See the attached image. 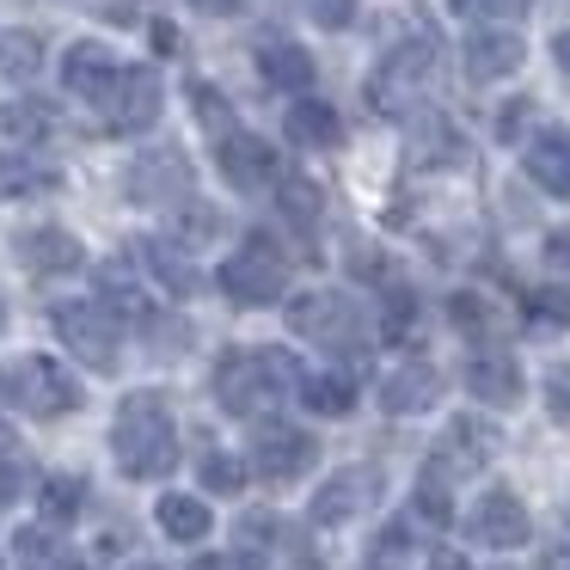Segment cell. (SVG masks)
I'll list each match as a JSON object with an SVG mask.
<instances>
[{
    "label": "cell",
    "mask_w": 570,
    "mask_h": 570,
    "mask_svg": "<svg viewBox=\"0 0 570 570\" xmlns=\"http://www.w3.org/2000/svg\"><path fill=\"white\" fill-rule=\"evenodd\" d=\"M111 460L136 484H154L178 466V423H173L166 393H154V386L124 393V405L111 417Z\"/></svg>",
    "instance_id": "obj_1"
},
{
    "label": "cell",
    "mask_w": 570,
    "mask_h": 570,
    "mask_svg": "<svg viewBox=\"0 0 570 570\" xmlns=\"http://www.w3.org/2000/svg\"><path fill=\"white\" fill-rule=\"evenodd\" d=\"M209 393L227 417H264L283 393H301V368L288 350H227L209 374Z\"/></svg>",
    "instance_id": "obj_2"
},
{
    "label": "cell",
    "mask_w": 570,
    "mask_h": 570,
    "mask_svg": "<svg viewBox=\"0 0 570 570\" xmlns=\"http://www.w3.org/2000/svg\"><path fill=\"white\" fill-rule=\"evenodd\" d=\"M80 381L62 368L56 356H13L0 362V405H13L19 417H68V411H80Z\"/></svg>",
    "instance_id": "obj_3"
},
{
    "label": "cell",
    "mask_w": 570,
    "mask_h": 570,
    "mask_svg": "<svg viewBox=\"0 0 570 570\" xmlns=\"http://www.w3.org/2000/svg\"><path fill=\"white\" fill-rule=\"evenodd\" d=\"M430 80H435V38L423 31V38L393 43V50L374 62V75H368V111L411 117L423 105V87H430Z\"/></svg>",
    "instance_id": "obj_4"
},
{
    "label": "cell",
    "mask_w": 570,
    "mask_h": 570,
    "mask_svg": "<svg viewBox=\"0 0 570 570\" xmlns=\"http://www.w3.org/2000/svg\"><path fill=\"white\" fill-rule=\"evenodd\" d=\"M50 325L80 368L117 374V362H124V325H117V313L105 307V301H62V307L50 313Z\"/></svg>",
    "instance_id": "obj_5"
},
{
    "label": "cell",
    "mask_w": 570,
    "mask_h": 570,
    "mask_svg": "<svg viewBox=\"0 0 570 570\" xmlns=\"http://www.w3.org/2000/svg\"><path fill=\"white\" fill-rule=\"evenodd\" d=\"M222 295L234 301V307H271L276 295L288 288V258L271 246V234H246L234 252H227L222 264Z\"/></svg>",
    "instance_id": "obj_6"
},
{
    "label": "cell",
    "mask_w": 570,
    "mask_h": 570,
    "mask_svg": "<svg viewBox=\"0 0 570 570\" xmlns=\"http://www.w3.org/2000/svg\"><path fill=\"white\" fill-rule=\"evenodd\" d=\"M124 197L141 209H185L197 197V166L185 160V148H141L124 173Z\"/></svg>",
    "instance_id": "obj_7"
},
{
    "label": "cell",
    "mask_w": 570,
    "mask_h": 570,
    "mask_svg": "<svg viewBox=\"0 0 570 570\" xmlns=\"http://www.w3.org/2000/svg\"><path fill=\"white\" fill-rule=\"evenodd\" d=\"M288 332L295 337H313V344H332V350H350L356 344V307H350V295H332V288H313V295H288L283 307Z\"/></svg>",
    "instance_id": "obj_8"
},
{
    "label": "cell",
    "mask_w": 570,
    "mask_h": 570,
    "mask_svg": "<svg viewBox=\"0 0 570 570\" xmlns=\"http://www.w3.org/2000/svg\"><path fill=\"white\" fill-rule=\"evenodd\" d=\"M160 111H166V87L154 68H124L111 99H105V117H111L117 136H148L160 124Z\"/></svg>",
    "instance_id": "obj_9"
},
{
    "label": "cell",
    "mask_w": 570,
    "mask_h": 570,
    "mask_svg": "<svg viewBox=\"0 0 570 570\" xmlns=\"http://www.w3.org/2000/svg\"><path fill=\"white\" fill-rule=\"evenodd\" d=\"M313 460H320V442L307 430H288V423H264L252 442V472L264 484H295L301 472H313Z\"/></svg>",
    "instance_id": "obj_10"
},
{
    "label": "cell",
    "mask_w": 570,
    "mask_h": 570,
    "mask_svg": "<svg viewBox=\"0 0 570 570\" xmlns=\"http://www.w3.org/2000/svg\"><path fill=\"white\" fill-rule=\"evenodd\" d=\"M374 497H381V466H344L313 491V521H320V528H337V521L362 515Z\"/></svg>",
    "instance_id": "obj_11"
},
{
    "label": "cell",
    "mask_w": 570,
    "mask_h": 570,
    "mask_svg": "<svg viewBox=\"0 0 570 570\" xmlns=\"http://www.w3.org/2000/svg\"><path fill=\"white\" fill-rule=\"evenodd\" d=\"M13 252H19V264H26L31 276H68V271H80V264H87V246H80L68 227H56V222L26 227V234L13 239Z\"/></svg>",
    "instance_id": "obj_12"
},
{
    "label": "cell",
    "mask_w": 570,
    "mask_h": 570,
    "mask_svg": "<svg viewBox=\"0 0 570 570\" xmlns=\"http://www.w3.org/2000/svg\"><path fill=\"white\" fill-rule=\"evenodd\" d=\"M215 160H222V178L234 190H271L276 185V148L264 136L234 129L227 141H215Z\"/></svg>",
    "instance_id": "obj_13"
},
{
    "label": "cell",
    "mask_w": 570,
    "mask_h": 570,
    "mask_svg": "<svg viewBox=\"0 0 570 570\" xmlns=\"http://www.w3.org/2000/svg\"><path fill=\"white\" fill-rule=\"evenodd\" d=\"M521 38L509 26H479L466 38V50H460V62H466V80L472 87H491V80H509L521 68Z\"/></svg>",
    "instance_id": "obj_14"
},
{
    "label": "cell",
    "mask_w": 570,
    "mask_h": 570,
    "mask_svg": "<svg viewBox=\"0 0 570 570\" xmlns=\"http://www.w3.org/2000/svg\"><path fill=\"white\" fill-rule=\"evenodd\" d=\"M117 56L105 50V43H92V38H80V43H68V56H62V87L75 92V99H87V105H105L111 99V87H117Z\"/></svg>",
    "instance_id": "obj_15"
},
{
    "label": "cell",
    "mask_w": 570,
    "mask_h": 570,
    "mask_svg": "<svg viewBox=\"0 0 570 570\" xmlns=\"http://www.w3.org/2000/svg\"><path fill=\"white\" fill-rule=\"evenodd\" d=\"M491 448H497V430H491V423L454 417V423L442 430V442H435L430 472H435V479H448V472H479L484 460H491Z\"/></svg>",
    "instance_id": "obj_16"
},
{
    "label": "cell",
    "mask_w": 570,
    "mask_h": 570,
    "mask_svg": "<svg viewBox=\"0 0 570 570\" xmlns=\"http://www.w3.org/2000/svg\"><path fill=\"white\" fill-rule=\"evenodd\" d=\"M466 393L479 399V405H491V411L521 405V368H515V356H503V350L472 356L466 362Z\"/></svg>",
    "instance_id": "obj_17"
},
{
    "label": "cell",
    "mask_w": 570,
    "mask_h": 570,
    "mask_svg": "<svg viewBox=\"0 0 570 570\" xmlns=\"http://www.w3.org/2000/svg\"><path fill=\"white\" fill-rule=\"evenodd\" d=\"M472 540L497 546V552L528 540V509H521V497L515 491H484V503L472 509Z\"/></svg>",
    "instance_id": "obj_18"
},
{
    "label": "cell",
    "mask_w": 570,
    "mask_h": 570,
    "mask_svg": "<svg viewBox=\"0 0 570 570\" xmlns=\"http://www.w3.org/2000/svg\"><path fill=\"white\" fill-rule=\"evenodd\" d=\"M521 166H528V178L546 190V197L570 203V129H546V136H533L528 148H521Z\"/></svg>",
    "instance_id": "obj_19"
},
{
    "label": "cell",
    "mask_w": 570,
    "mask_h": 570,
    "mask_svg": "<svg viewBox=\"0 0 570 570\" xmlns=\"http://www.w3.org/2000/svg\"><path fill=\"white\" fill-rule=\"evenodd\" d=\"M435 393H442V374L430 368V362H405V368H393L381 381V405L393 411V417H411V411H430Z\"/></svg>",
    "instance_id": "obj_20"
},
{
    "label": "cell",
    "mask_w": 570,
    "mask_h": 570,
    "mask_svg": "<svg viewBox=\"0 0 570 570\" xmlns=\"http://www.w3.org/2000/svg\"><path fill=\"white\" fill-rule=\"evenodd\" d=\"M154 521H160V533H166V540H178V546H203L215 533L209 503L190 497V491H166L160 503H154Z\"/></svg>",
    "instance_id": "obj_21"
},
{
    "label": "cell",
    "mask_w": 570,
    "mask_h": 570,
    "mask_svg": "<svg viewBox=\"0 0 570 570\" xmlns=\"http://www.w3.org/2000/svg\"><path fill=\"white\" fill-rule=\"evenodd\" d=\"M283 136L295 141V148H344V124H337V111L325 99H295L288 105Z\"/></svg>",
    "instance_id": "obj_22"
},
{
    "label": "cell",
    "mask_w": 570,
    "mask_h": 570,
    "mask_svg": "<svg viewBox=\"0 0 570 570\" xmlns=\"http://www.w3.org/2000/svg\"><path fill=\"white\" fill-rule=\"evenodd\" d=\"M258 75L283 92H307L313 87V56L301 50V43H283V38L258 43Z\"/></svg>",
    "instance_id": "obj_23"
},
{
    "label": "cell",
    "mask_w": 570,
    "mask_h": 570,
    "mask_svg": "<svg viewBox=\"0 0 570 570\" xmlns=\"http://www.w3.org/2000/svg\"><path fill=\"white\" fill-rule=\"evenodd\" d=\"M0 129L19 141V148H38L56 136V105L50 99H7L0 105Z\"/></svg>",
    "instance_id": "obj_24"
},
{
    "label": "cell",
    "mask_w": 570,
    "mask_h": 570,
    "mask_svg": "<svg viewBox=\"0 0 570 570\" xmlns=\"http://www.w3.org/2000/svg\"><path fill=\"white\" fill-rule=\"evenodd\" d=\"M136 252H141V264L154 271V283H166L173 295H197L203 288V271L185 258V252L166 246V239H136Z\"/></svg>",
    "instance_id": "obj_25"
},
{
    "label": "cell",
    "mask_w": 570,
    "mask_h": 570,
    "mask_svg": "<svg viewBox=\"0 0 570 570\" xmlns=\"http://www.w3.org/2000/svg\"><path fill=\"white\" fill-rule=\"evenodd\" d=\"M80 509H87V479H80V472H50V479L38 484V515H43V528H68Z\"/></svg>",
    "instance_id": "obj_26"
},
{
    "label": "cell",
    "mask_w": 570,
    "mask_h": 570,
    "mask_svg": "<svg viewBox=\"0 0 570 570\" xmlns=\"http://www.w3.org/2000/svg\"><path fill=\"white\" fill-rule=\"evenodd\" d=\"M43 68V38L26 26H7L0 31V80H13V87H26V80H38Z\"/></svg>",
    "instance_id": "obj_27"
},
{
    "label": "cell",
    "mask_w": 570,
    "mask_h": 570,
    "mask_svg": "<svg viewBox=\"0 0 570 570\" xmlns=\"http://www.w3.org/2000/svg\"><path fill=\"white\" fill-rule=\"evenodd\" d=\"M301 399L313 417H350L356 411V386L344 374H301Z\"/></svg>",
    "instance_id": "obj_28"
},
{
    "label": "cell",
    "mask_w": 570,
    "mask_h": 570,
    "mask_svg": "<svg viewBox=\"0 0 570 570\" xmlns=\"http://www.w3.org/2000/svg\"><path fill=\"white\" fill-rule=\"evenodd\" d=\"M276 209L288 215V222L301 227V234H313V227H320V209H325V197H320V185H313V178H283V185H276Z\"/></svg>",
    "instance_id": "obj_29"
},
{
    "label": "cell",
    "mask_w": 570,
    "mask_h": 570,
    "mask_svg": "<svg viewBox=\"0 0 570 570\" xmlns=\"http://www.w3.org/2000/svg\"><path fill=\"white\" fill-rule=\"evenodd\" d=\"M141 332H148V350L154 356H185L190 350V320H178V313H160V307H148L141 313Z\"/></svg>",
    "instance_id": "obj_30"
},
{
    "label": "cell",
    "mask_w": 570,
    "mask_h": 570,
    "mask_svg": "<svg viewBox=\"0 0 570 570\" xmlns=\"http://www.w3.org/2000/svg\"><path fill=\"white\" fill-rule=\"evenodd\" d=\"M197 479H203V491H215V497H239L246 491V460H234V454H203L197 460Z\"/></svg>",
    "instance_id": "obj_31"
},
{
    "label": "cell",
    "mask_w": 570,
    "mask_h": 570,
    "mask_svg": "<svg viewBox=\"0 0 570 570\" xmlns=\"http://www.w3.org/2000/svg\"><path fill=\"white\" fill-rule=\"evenodd\" d=\"M190 111H197V124L209 129L215 141H227V136H234V111H227V99L209 87V80H197V87H190Z\"/></svg>",
    "instance_id": "obj_32"
},
{
    "label": "cell",
    "mask_w": 570,
    "mask_h": 570,
    "mask_svg": "<svg viewBox=\"0 0 570 570\" xmlns=\"http://www.w3.org/2000/svg\"><path fill=\"white\" fill-rule=\"evenodd\" d=\"M173 227H178V246H203V239L222 234V209H209V203L190 197L185 209H173Z\"/></svg>",
    "instance_id": "obj_33"
},
{
    "label": "cell",
    "mask_w": 570,
    "mask_h": 570,
    "mask_svg": "<svg viewBox=\"0 0 570 570\" xmlns=\"http://www.w3.org/2000/svg\"><path fill=\"white\" fill-rule=\"evenodd\" d=\"M417 515L435 521V528H448V521H454V503H448V491H442V479H435V472H423V479H417Z\"/></svg>",
    "instance_id": "obj_34"
},
{
    "label": "cell",
    "mask_w": 570,
    "mask_h": 570,
    "mask_svg": "<svg viewBox=\"0 0 570 570\" xmlns=\"http://www.w3.org/2000/svg\"><path fill=\"white\" fill-rule=\"evenodd\" d=\"M295 7L313 19V26H325V31H344V26H356V0H295Z\"/></svg>",
    "instance_id": "obj_35"
},
{
    "label": "cell",
    "mask_w": 570,
    "mask_h": 570,
    "mask_svg": "<svg viewBox=\"0 0 570 570\" xmlns=\"http://www.w3.org/2000/svg\"><path fill=\"white\" fill-rule=\"evenodd\" d=\"M528 313L540 325H570V288H533L528 295Z\"/></svg>",
    "instance_id": "obj_36"
},
{
    "label": "cell",
    "mask_w": 570,
    "mask_h": 570,
    "mask_svg": "<svg viewBox=\"0 0 570 570\" xmlns=\"http://www.w3.org/2000/svg\"><path fill=\"white\" fill-rule=\"evenodd\" d=\"M26 491H31V466H26V460H13V454H0V509L19 503Z\"/></svg>",
    "instance_id": "obj_37"
},
{
    "label": "cell",
    "mask_w": 570,
    "mask_h": 570,
    "mask_svg": "<svg viewBox=\"0 0 570 570\" xmlns=\"http://www.w3.org/2000/svg\"><path fill=\"white\" fill-rule=\"evenodd\" d=\"M460 13H484V19H528L533 0H454Z\"/></svg>",
    "instance_id": "obj_38"
},
{
    "label": "cell",
    "mask_w": 570,
    "mask_h": 570,
    "mask_svg": "<svg viewBox=\"0 0 570 570\" xmlns=\"http://www.w3.org/2000/svg\"><path fill=\"white\" fill-rule=\"evenodd\" d=\"M454 325L460 332H491V307L479 295H454Z\"/></svg>",
    "instance_id": "obj_39"
},
{
    "label": "cell",
    "mask_w": 570,
    "mask_h": 570,
    "mask_svg": "<svg viewBox=\"0 0 570 570\" xmlns=\"http://www.w3.org/2000/svg\"><path fill=\"white\" fill-rule=\"evenodd\" d=\"M546 399H552L558 417H570V362H558V368L546 374Z\"/></svg>",
    "instance_id": "obj_40"
},
{
    "label": "cell",
    "mask_w": 570,
    "mask_h": 570,
    "mask_svg": "<svg viewBox=\"0 0 570 570\" xmlns=\"http://www.w3.org/2000/svg\"><path fill=\"white\" fill-rule=\"evenodd\" d=\"M92 13L111 19V26H136V19H141V0H92Z\"/></svg>",
    "instance_id": "obj_41"
},
{
    "label": "cell",
    "mask_w": 570,
    "mask_h": 570,
    "mask_svg": "<svg viewBox=\"0 0 570 570\" xmlns=\"http://www.w3.org/2000/svg\"><path fill=\"white\" fill-rule=\"evenodd\" d=\"M546 264H552V271H570V227H552V234H546Z\"/></svg>",
    "instance_id": "obj_42"
},
{
    "label": "cell",
    "mask_w": 570,
    "mask_h": 570,
    "mask_svg": "<svg viewBox=\"0 0 570 570\" xmlns=\"http://www.w3.org/2000/svg\"><path fill=\"white\" fill-rule=\"evenodd\" d=\"M154 50H160V56H178V50H185V38H178V31L160 19V26H154Z\"/></svg>",
    "instance_id": "obj_43"
},
{
    "label": "cell",
    "mask_w": 570,
    "mask_h": 570,
    "mask_svg": "<svg viewBox=\"0 0 570 570\" xmlns=\"http://www.w3.org/2000/svg\"><path fill=\"white\" fill-rule=\"evenodd\" d=\"M197 13H209V19H227V13H239V0H190Z\"/></svg>",
    "instance_id": "obj_44"
},
{
    "label": "cell",
    "mask_w": 570,
    "mask_h": 570,
    "mask_svg": "<svg viewBox=\"0 0 570 570\" xmlns=\"http://www.w3.org/2000/svg\"><path fill=\"white\" fill-rule=\"evenodd\" d=\"M528 117H533V105H509V111H503V136H515Z\"/></svg>",
    "instance_id": "obj_45"
},
{
    "label": "cell",
    "mask_w": 570,
    "mask_h": 570,
    "mask_svg": "<svg viewBox=\"0 0 570 570\" xmlns=\"http://www.w3.org/2000/svg\"><path fill=\"white\" fill-rule=\"evenodd\" d=\"M430 570H472L460 552H430Z\"/></svg>",
    "instance_id": "obj_46"
},
{
    "label": "cell",
    "mask_w": 570,
    "mask_h": 570,
    "mask_svg": "<svg viewBox=\"0 0 570 570\" xmlns=\"http://www.w3.org/2000/svg\"><path fill=\"white\" fill-rule=\"evenodd\" d=\"M552 56H558V68L570 75V31H558V38H552Z\"/></svg>",
    "instance_id": "obj_47"
},
{
    "label": "cell",
    "mask_w": 570,
    "mask_h": 570,
    "mask_svg": "<svg viewBox=\"0 0 570 570\" xmlns=\"http://www.w3.org/2000/svg\"><path fill=\"white\" fill-rule=\"evenodd\" d=\"M0 337H7V295H0Z\"/></svg>",
    "instance_id": "obj_48"
},
{
    "label": "cell",
    "mask_w": 570,
    "mask_h": 570,
    "mask_svg": "<svg viewBox=\"0 0 570 570\" xmlns=\"http://www.w3.org/2000/svg\"><path fill=\"white\" fill-rule=\"evenodd\" d=\"M129 570H160V564H129Z\"/></svg>",
    "instance_id": "obj_49"
},
{
    "label": "cell",
    "mask_w": 570,
    "mask_h": 570,
    "mask_svg": "<svg viewBox=\"0 0 570 570\" xmlns=\"http://www.w3.org/2000/svg\"><path fill=\"white\" fill-rule=\"evenodd\" d=\"M564 515H570V509H564Z\"/></svg>",
    "instance_id": "obj_50"
}]
</instances>
